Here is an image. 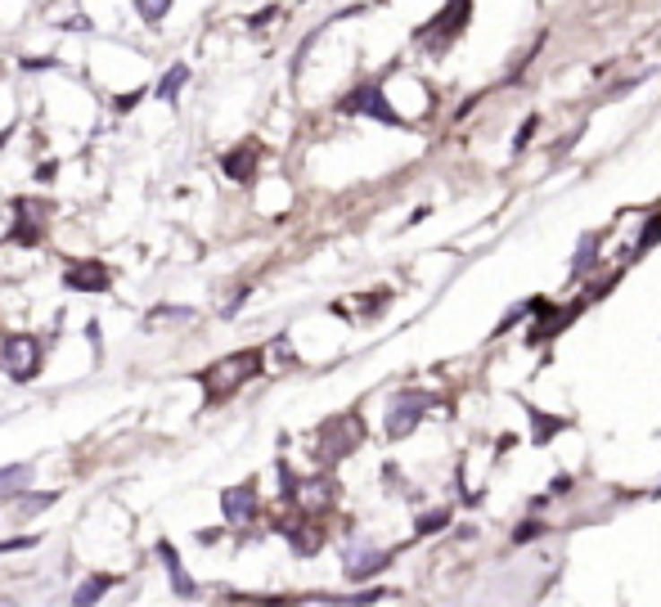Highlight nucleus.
Returning a JSON list of instances; mask_svg holds the SVG:
<instances>
[{
    "mask_svg": "<svg viewBox=\"0 0 661 607\" xmlns=\"http://www.w3.org/2000/svg\"><path fill=\"white\" fill-rule=\"evenodd\" d=\"M117 580H122L117 571H91V576L73 589V607H95V603H100V598H104Z\"/></svg>",
    "mask_w": 661,
    "mask_h": 607,
    "instance_id": "obj_11",
    "label": "nucleus"
},
{
    "mask_svg": "<svg viewBox=\"0 0 661 607\" xmlns=\"http://www.w3.org/2000/svg\"><path fill=\"white\" fill-rule=\"evenodd\" d=\"M387 562H392V553H383V549H352V553H347V576H352V580H370V576H378Z\"/></svg>",
    "mask_w": 661,
    "mask_h": 607,
    "instance_id": "obj_12",
    "label": "nucleus"
},
{
    "mask_svg": "<svg viewBox=\"0 0 661 607\" xmlns=\"http://www.w3.org/2000/svg\"><path fill=\"white\" fill-rule=\"evenodd\" d=\"M225 531H216V526H207V531H198V544H216Z\"/></svg>",
    "mask_w": 661,
    "mask_h": 607,
    "instance_id": "obj_21",
    "label": "nucleus"
},
{
    "mask_svg": "<svg viewBox=\"0 0 661 607\" xmlns=\"http://www.w3.org/2000/svg\"><path fill=\"white\" fill-rule=\"evenodd\" d=\"M171 5H176V0H135V14H140L144 23H162V19L171 14Z\"/></svg>",
    "mask_w": 661,
    "mask_h": 607,
    "instance_id": "obj_16",
    "label": "nucleus"
},
{
    "mask_svg": "<svg viewBox=\"0 0 661 607\" xmlns=\"http://www.w3.org/2000/svg\"><path fill=\"white\" fill-rule=\"evenodd\" d=\"M343 113H361V117H374V122H387V126H401V122H405V117L392 108V100L383 95V86H378V82L356 86V91L343 100Z\"/></svg>",
    "mask_w": 661,
    "mask_h": 607,
    "instance_id": "obj_5",
    "label": "nucleus"
},
{
    "mask_svg": "<svg viewBox=\"0 0 661 607\" xmlns=\"http://www.w3.org/2000/svg\"><path fill=\"white\" fill-rule=\"evenodd\" d=\"M257 162H261V144H257V140H243V144H234L230 153H221V171H225L230 180H239V185L257 180Z\"/></svg>",
    "mask_w": 661,
    "mask_h": 607,
    "instance_id": "obj_9",
    "label": "nucleus"
},
{
    "mask_svg": "<svg viewBox=\"0 0 661 607\" xmlns=\"http://www.w3.org/2000/svg\"><path fill=\"white\" fill-rule=\"evenodd\" d=\"M28 481H32V464H10V468H0V499L23 495Z\"/></svg>",
    "mask_w": 661,
    "mask_h": 607,
    "instance_id": "obj_14",
    "label": "nucleus"
},
{
    "mask_svg": "<svg viewBox=\"0 0 661 607\" xmlns=\"http://www.w3.org/2000/svg\"><path fill=\"white\" fill-rule=\"evenodd\" d=\"M361 419L356 414H343V419H328L324 428H319V459L324 464H334V459H343V455H352L356 446H361Z\"/></svg>",
    "mask_w": 661,
    "mask_h": 607,
    "instance_id": "obj_4",
    "label": "nucleus"
},
{
    "mask_svg": "<svg viewBox=\"0 0 661 607\" xmlns=\"http://www.w3.org/2000/svg\"><path fill=\"white\" fill-rule=\"evenodd\" d=\"M437 526H446V513H432V517H423V522H419V535H428V531H437Z\"/></svg>",
    "mask_w": 661,
    "mask_h": 607,
    "instance_id": "obj_20",
    "label": "nucleus"
},
{
    "mask_svg": "<svg viewBox=\"0 0 661 607\" xmlns=\"http://www.w3.org/2000/svg\"><path fill=\"white\" fill-rule=\"evenodd\" d=\"M64 283L73 292H109L113 288V270L104 261H73L68 274H64Z\"/></svg>",
    "mask_w": 661,
    "mask_h": 607,
    "instance_id": "obj_8",
    "label": "nucleus"
},
{
    "mask_svg": "<svg viewBox=\"0 0 661 607\" xmlns=\"http://www.w3.org/2000/svg\"><path fill=\"white\" fill-rule=\"evenodd\" d=\"M428 405H432V396H423V392H401V396L392 401V414H387V437L414 432V423L423 419Z\"/></svg>",
    "mask_w": 661,
    "mask_h": 607,
    "instance_id": "obj_7",
    "label": "nucleus"
},
{
    "mask_svg": "<svg viewBox=\"0 0 661 607\" xmlns=\"http://www.w3.org/2000/svg\"><path fill=\"white\" fill-rule=\"evenodd\" d=\"M261 513V495H257V481H239L230 490H221V517L230 526H252Z\"/></svg>",
    "mask_w": 661,
    "mask_h": 607,
    "instance_id": "obj_6",
    "label": "nucleus"
},
{
    "mask_svg": "<svg viewBox=\"0 0 661 607\" xmlns=\"http://www.w3.org/2000/svg\"><path fill=\"white\" fill-rule=\"evenodd\" d=\"M41 535H10V540H0V553H23V549H37Z\"/></svg>",
    "mask_w": 661,
    "mask_h": 607,
    "instance_id": "obj_18",
    "label": "nucleus"
},
{
    "mask_svg": "<svg viewBox=\"0 0 661 607\" xmlns=\"http://www.w3.org/2000/svg\"><path fill=\"white\" fill-rule=\"evenodd\" d=\"M0 365H5V374L14 383H32L46 365V347L37 334H5V343H0Z\"/></svg>",
    "mask_w": 661,
    "mask_h": 607,
    "instance_id": "obj_2",
    "label": "nucleus"
},
{
    "mask_svg": "<svg viewBox=\"0 0 661 607\" xmlns=\"http://www.w3.org/2000/svg\"><path fill=\"white\" fill-rule=\"evenodd\" d=\"M468 14H473V0H446L441 5V14L437 19H428L419 32H414V41H423L432 55H441L464 28H468Z\"/></svg>",
    "mask_w": 661,
    "mask_h": 607,
    "instance_id": "obj_3",
    "label": "nucleus"
},
{
    "mask_svg": "<svg viewBox=\"0 0 661 607\" xmlns=\"http://www.w3.org/2000/svg\"><path fill=\"white\" fill-rule=\"evenodd\" d=\"M185 82H189V68H185V64H176V68L158 82V100H162V104H176V95H180V86H185Z\"/></svg>",
    "mask_w": 661,
    "mask_h": 607,
    "instance_id": "obj_15",
    "label": "nucleus"
},
{
    "mask_svg": "<svg viewBox=\"0 0 661 607\" xmlns=\"http://www.w3.org/2000/svg\"><path fill=\"white\" fill-rule=\"evenodd\" d=\"M14 225H19L14 203H10V207H0V243H14Z\"/></svg>",
    "mask_w": 661,
    "mask_h": 607,
    "instance_id": "obj_19",
    "label": "nucleus"
},
{
    "mask_svg": "<svg viewBox=\"0 0 661 607\" xmlns=\"http://www.w3.org/2000/svg\"><path fill=\"white\" fill-rule=\"evenodd\" d=\"M158 558H162V567H167V585H171V594H176V598H194L198 585H194V576L185 571V562H180V553H176L171 540H158Z\"/></svg>",
    "mask_w": 661,
    "mask_h": 607,
    "instance_id": "obj_10",
    "label": "nucleus"
},
{
    "mask_svg": "<svg viewBox=\"0 0 661 607\" xmlns=\"http://www.w3.org/2000/svg\"><path fill=\"white\" fill-rule=\"evenodd\" d=\"M149 320H153V325H180V320H194V311H189V307H153Z\"/></svg>",
    "mask_w": 661,
    "mask_h": 607,
    "instance_id": "obj_17",
    "label": "nucleus"
},
{
    "mask_svg": "<svg viewBox=\"0 0 661 607\" xmlns=\"http://www.w3.org/2000/svg\"><path fill=\"white\" fill-rule=\"evenodd\" d=\"M261 369H265V351L261 347H248V351L221 356L207 369H198V387L207 392V405H216V401H230L243 383H252Z\"/></svg>",
    "mask_w": 661,
    "mask_h": 607,
    "instance_id": "obj_1",
    "label": "nucleus"
},
{
    "mask_svg": "<svg viewBox=\"0 0 661 607\" xmlns=\"http://www.w3.org/2000/svg\"><path fill=\"white\" fill-rule=\"evenodd\" d=\"M14 499H19V504H14L19 517H37V513H46V508L59 504V490H23V495H14Z\"/></svg>",
    "mask_w": 661,
    "mask_h": 607,
    "instance_id": "obj_13",
    "label": "nucleus"
}]
</instances>
